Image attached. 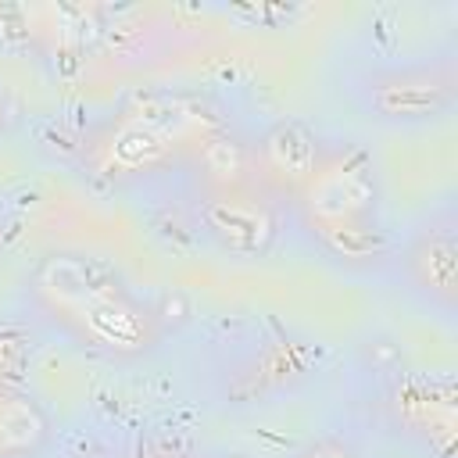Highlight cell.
I'll list each match as a JSON object with an SVG mask.
<instances>
[{
  "instance_id": "obj_8",
  "label": "cell",
  "mask_w": 458,
  "mask_h": 458,
  "mask_svg": "<svg viewBox=\"0 0 458 458\" xmlns=\"http://www.w3.org/2000/svg\"><path fill=\"white\" fill-rule=\"evenodd\" d=\"M308 233L322 254L340 265L365 268L383 265L394 254V236L376 218H347V222H308Z\"/></svg>"
},
{
  "instance_id": "obj_5",
  "label": "cell",
  "mask_w": 458,
  "mask_h": 458,
  "mask_svg": "<svg viewBox=\"0 0 458 458\" xmlns=\"http://www.w3.org/2000/svg\"><path fill=\"white\" fill-rule=\"evenodd\" d=\"M322 157H326V150L304 122L279 118L265 129V136L254 147V175L265 186L297 197L308 186V179L315 175V168L322 165Z\"/></svg>"
},
{
  "instance_id": "obj_4",
  "label": "cell",
  "mask_w": 458,
  "mask_h": 458,
  "mask_svg": "<svg viewBox=\"0 0 458 458\" xmlns=\"http://www.w3.org/2000/svg\"><path fill=\"white\" fill-rule=\"evenodd\" d=\"M204 233L229 254L240 258H261L272 250L279 236V215L276 208L254 193V190H229V193H208L197 208Z\"/></svg>"
},
{
  "instance_id": "obj_3",
  "label": "cell",
  "mask_w": 458,
  "mask_h": 458,
  "mask_svg": "<svg viewBox=\"0 0 458 458\" xmlns=\"http://www.w3.org/2000/svg\"><path fill=\"white\" fill-rule=\"evenodd\" d=\"M361 100L383 122H433L458 104V79L444 64L386 68L365 79Z\"/></svg>"
},
{
  "instance_id": "obj_13",
  "label": "cell",
  "mask_w": 458,
  "mask_h": 458,
  "mask_svg": "<svg viewBox=\"0 0 458 458\" xmlns=\"http://www.w3.org/2000/svg\"><path fill=\"white\" fill-rule=\"evenodd\" d=\"M25 344H29L25 329H18V326H0V390H4V379L21 365Z\"/></svg>"
},
{
  "instance_id": "obj_12",
  "label": "cell",
  "mask_w": 458,
  "mask_h": 458,
  "mask_svg": "<svg viewBox=\"0 0 458 458\" xmlns=\"http://www.w3.org/2000/svg\"><path fill=\"white\" fill-rule=\"evenodd\" d=\"M114 147H118V154H122V165H129V168L154 165V161L165 154L161 140H157L150 129H125Z\"/></svg>"
},
{
  "instance_id": "obj_2",
  "label": "cell",
  "mask_w": 458,
  "mask_h": 458,
  "mask_svg": "<svg viewBox=\"0 0 458 458\" xmlns=\"http://www.w3.org/2000/svg\"><path fill=\"white\" fill-rule=\"evenodd\" d=\"M304 222H347L376 218L379 208V172L369 150L344 147L322 157L308 186L297 193Z\"/></svg>"
},
{
  "instance_id": "obj_16",
  "label": "cell",
  "mask_w": 458,
  "mask_h": 458,
  "mask_svg": "<svg viewBox=\"0 0 458 458\" xmlns=\"http://www.w3.org/2000/svg\"><path fill=\"white\" fill-rule=\"evenodd\" d=\"M0 114H4V104H0Z\"/></svg>"
},
{
  "instance_id": "obj_11",
  "label": "cell",
  "mask_w": 458,
  "mask_h": 458,
  "mask_svg": "<svg viewBox=\"0 0 458 458\" xmlns=\"http://www.w3.org/2000/svg\"><path fill=\"white\" fill-rule=\"evenodd\" d=\"M308 361H311V351H308L301 340H290V336L272 340V344L254 358L250 372L243 376L247 394L279 390V386H286V383L301 379V376H304V369H308Z\"/></svg>"
},
{
  "instance_id": "obj_10",
  "label": "cell",
  "mask_w": 458,
  "mask_h": 458,
  "mask_svg": "<svg viewBox=\"0 0 458 458\" xmlns=\"http://www.w3.org/2000/svg\"><path fill=\"white\" fill-rule=\"evenodd\" d=\"M197 168H200V179L208 182V193L250 190V182H258V175H254V147L236 140V136L204 140Z\"/></svg>"
},
{
  "instance_id": "obj_7",
  "label": "cell",
  "mask_w": 458,
  "mask_h": 458,
  "mask_svg": "<svg viewBox=\"0 0 458 458\" xmlns=\"http://www.w3.org/2000/svg\"><path fill=\"white\" fill-rule=\"evenodd\" d=\"M390 408L397 422L422 437L440 458H451L454 451V386L447 379H404Z\"/></svg>"
},
{
  "instance_id": "obj_15",
  "label": "cell",
  "mask_w": 458,
  "mask_h": 458,
  "mask_svg": "<svg viewBox=\"0 0 458 458\" xmlns=\"http://www.w3.org/2000/svg\"><path fill=\"white\" fill-rule=\"evenodd\" d=\"M0 247H4V229H0Z\"/></svg>"
},
{
  "instance_id": "obj_14",
  "label": "cell",
  "mask_w": 458,
  "mask_h": 458,
  "mask_svg": "<svg viewBox=\"0 0 458 458\" xmlns=\"http://www.w3.org/2000/svg\"><path fill=\"white\" fill-rule=\"evenodd\" d=\"M301 458H358L344 440H318V444H311Z\"/></svg>"
},
{
  "instance_id": "obj_9",
  "label": "cell",
  "mask_w": 458,
  "mask_h": 458,
  "mask_svg": "<svg viewBox=\"0 0 458 458\" xmlns=\"http://www.w3.org/2000/svg\"><path fill=\"white\" fill-rule=\"evenodd\" d=\"M50 440L47 408L21 390H0V458H36Z\"/></svg>"
},
{
  "instance_id": "obj_6",
  "label": "cell",
  "mask_w": 458,
  "mask_h": 458,
  "mask_svg": "<svg viewBox=\"0 0 458 458\" xmlns=\"http://www.w3.org/2000/svg\"><path fill=\"white\" fill-rule=\"evenodd\" d=\"M401 265L408 283L433 304L447 311L458 304V236L451 222L419 229L415 240L404 247Z\"/></svg>"
},
{
  "instance_id": "obj_1",
  "label": "cell",
  "mask_w": 458,
  "mask_h": 458,
  "mask_svg": "<svg viewBox=\"0 0 458 458\" xmlns=\"http://www.w3.org/2000/svg\"><path fill=\"white\" fill-rule=\"evenodd\" d=\"M39 308L82 344L136 358L157 344V315L125 286V279L82 254H50L32 276Z\"/></svg>"
}]
</instances>
